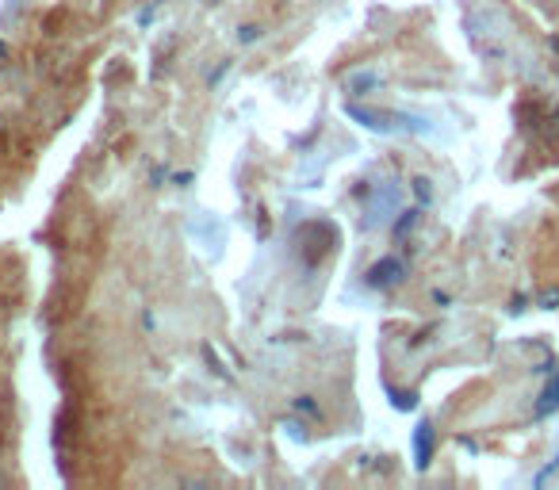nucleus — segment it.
<instances>
[{
  "label": "nucleus",
  "mask_w": 559,
  "mask_h": 490,
  "mask_svg": "<svg viewBox=\"0 0 559 490\" xmlns=\"http://www.w3.org/2000/svg\"><path fill=\"white\" fill-rule=\"evenodd\" d=\"M403 261H395V257H383V261H376L368 268V284L371 287H391V284H398L403 280Z\"/></svg>",
  "instance_id": "nucleus-2"
},
{
  "label": "nucleus",
  "mask_w": 559,
  "mask_h": 490,
  "mask_svg": "<svg viewBox=\"0 0 559 490\" xmlns=\"http://www.w3.org/2000/svg\"><path fill=\"white\" fill-rule=\"evenodd\" d=\"M414 192H418L422 199H429V180H425V177H418V180H414Z\"/></svg>",
  "instance_id": "nucleus-6"
},
{
  "label": "nucleus",
  "mask_w": 559,
  "mask_h": 490,
  "mask_svg": "<svg viewBox=\"0 0 559 490\" xmlns=\"http://www.w3.org/2000/svg\"><path fill=\"white\" fill-rule=\"evenodd\" d=\"M349 115L368 131H429L422 119H406V115H376V111H364V108H353L349 104Z\"/></svg>",
  "instance_id": "nucleus-1"
},
{
  "label": "nucleus",
  "mask_w": 559,
  "mask_h": 490,
  "mask_svg": "<svg viewBox=\"0 0 559 490\" xmlns=\"http://www.w3.org/2000/svg\"><path fill=\"white\" fill-rule=\"evenodd\" d=\"M380 77L376 74H356L353 81H349V89H371V84H376Z\"/></svg>",
  "instance_id": "nucleus-5"
},
{
  "label": "nucleus",
  "mask_w": 559,
  "mask_h": 490,
  "mask_svg": "<svg viewBox=\"0 0 559 490\" xmlns=\"http://www.w3.org/2000/svg\"><path fill=\"white\" fill-rule=\"evenodd\" d=\"M559 410V372H552V380L548 387L540 391V402H537V417H548Z\"/></svg>",
  "instance_id": "nucleus-4"
},
{
  "label": "nucleus",
  "mask_w": 559,
  "mask_h": 490,
  "mask_svg": "<svg viewBox=\"0 0 559 490\" xmlns=\"http://www.w3.org/2000/svg\"><path fill=\"white\" fill-rule=\"evenodd\" d=\"M429 452H433V425L422 422L418 433H414V459H418V468L429 464Z\"/></svg>",
  "instance_id": "nucleus-3"
}]
</instances>
